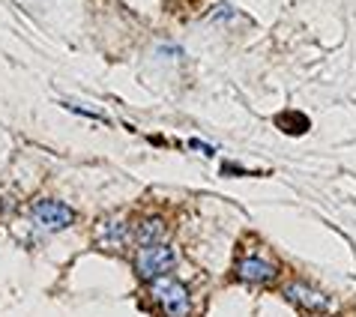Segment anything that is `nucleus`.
<instances>
[{
  "label": "nucleus",
  "instance_id": "1",
  "mask_svg": "<svg viewBox=\"0 0 356 317\" xmlns=\"http://www.w3.org/2000/svg\"><path fill=\"white\" fill-rule=\"evenodd\" d=\"M150 293L168 317H189L192 296H189V291H186L183 282L171 279V275H159V279L150 282Z\"/></svg>",
  "mask_w": 356,
  "mask_h": 317
},
{
  "label": "nucleus",
  "instance_id": "2",
  "mask_svg": "<svg viewBox=\"0 0 356 317\" xmlns=\"http://www.w3.org/2000/svg\"><path fill=\"white\" fill-rule=\"evenodd\" d=\"M174 266H177V254H174L171 245H162V243L141 245V252H138V257H135V270L144 282H153V279H159V275H168Z\"/></svg>",
  "mask_w": 356,
  "mask_h": 317
},
{
  "label": "nucleus",
  "instance_id": "3",
  "mask_svg": "<svg viewBox=\"0 0 356 317\" xmlns=\"http://www.w3.org/2000/svg\"><path fill=\"white\" fill-rule=\"evenodd\" d=\"M31 216L39 227H45V231H63L75 222V210L72 206H66L63 201H54V197H42V201H36L31 206Z\"/></svg>",
  "mask_w": 356,
  "mask_h": 317
},
{
  "label": "nucleus",
  "instance_id": "4",
  "mask_svg": "<svg viewBox=\"0 0 356 317\" xmlns=\"http://www.w3.org/2000/svg\"><path fill=\"white\" fill-rule=\"evenodd\" d=\"M236 273H240L243 282L261 284V282H273L279 275V263L270 261L266 254H245L240 263H236Z\"/></svg>",
  "mask_w": 356,
  "mask_h": 317
},
{
  "label": "nucleus",
  "instance_id": "5",
  "mask_svg": "<svg viewBox=\"0 0 356 317\" xmlns=\"http://www.w3.org/2000/svg\"><path fill=\"white\" fill-rule=\"evenodd\" d=\"M126 240H129V231H126L123 216H108V219L96 225V243L102 249H120Z\"/></svg>",
  "mask_w": 356,
  "mask_h": 317
},
{
  "label": "nucleus",
  "instance_id": "6",
  "mask_svg": "<svg viewBox=\"0 0 356 317\" xmlns=\"http://www.w3.org/2000/svg\"><path fill=\"white\" fill-rule=\"evenodd\" d=\"M284 296H288L291 302L302 305V309H312V311H326V309H330V300H326L321 291H314L312 284H305V282H293V284H288Z\"/></svg>",
  "mask_w": 356,
  "mask_h": 317
},
{
  "label": "nucleus",
  "instance_id": "7",
  "mask_svg": "<svg viewBox=\"0 0 356 317\" xmlns=\"http://www.w3.org/2000/svg\"><path fill=\"white\" fill-rule=\"evenodd\" d=\"M168 234V222L162 219V216H147V219L135 227V240L141 245H156L162 243Z\"/></svg>",
  "mask_w": 356,
  "mask_h": 317
},
{
  "label": "nucleus",
  "instance_id": "8",
  "mask_svg": "<svg viewBox=\"0 0 356 317\" xmlns=\"http://www.w3.org/2000/svg\"><path fill=\"white\" fill-rule=\"evenodd\" d=\"M275 126L284 129L288 135H302L305 129H309V120H305L302 114H296V111H288V114H279V117H275Z\"/></svg>",
  "mask_w": 356,
  "mask_h": 317
}]
</instances>
